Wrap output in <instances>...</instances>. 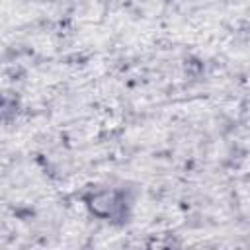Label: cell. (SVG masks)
<instances>
[{"label":"cell","mask_w":250,"mask_h":250,"mask_svg":"<svg viewBox=\"0 0 250 250\" xmlns=\"http://www.w3.org/2000/svg\"><path fill=\"white\" fill-rule=\"evenodd\" d=\"M88 205L92 213H96L98 217H113L121 207V199L117 191H100L90 197Z\"/></svg>","instance_id":"1"}]
</instances>
